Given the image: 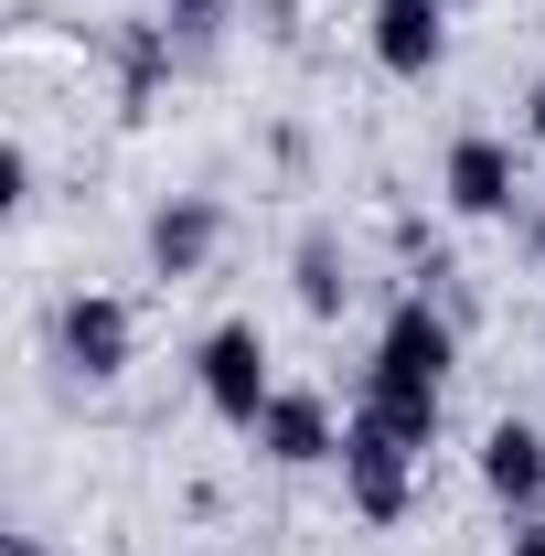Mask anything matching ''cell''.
<instances>
[{
    "mask_svg": "<svg viewBox=\"0 0 545 556\" xmlns=\"http://www.w3.org/2000/svg\"><path fill=\"white\" fill-rule=\"evenodd\" d=\"M449 364H460V332H449V311H428V289L385 311V332H375V364H364V407L385 417L396 439H439V407H449Z\"/></svg>",
    "mask_w": 545,
    "mask_h": 556,
    "instance_id": "6da1fadb",
    "label": "cell"
},
{
    "mask_svg": "<svg viewBox=\"0 0 545 556\" xmlns=\"http://www.w3.org/2000/svg\"><path fill=\"white\" fill-rule=\"evenodd\" d=\"M417 439H396L375 407H353L342 417V492H353V514L364 525H407V503H417Z\"/></svg>",
    "mask_w": 545,
    "mask_h": 556,
    "instance_id": "7a4b0ae2",
    "label": "cell"
},
{
    "mask_svg": "<svg viewBox=\"0 0 545 556\" xmlns=\"http://www.w3.org/2000/svg\"><path fill=\"white\" fill-rule=\"evenodd\" d=\"M193 386H204V407L225 417V428H246L257 439V417H268V332L257 321H214L204 343H193Z\"/></svg>",
    "mask_w": 545,
    "mask_h": 556,
    "instance_id": "3957f363",
    "label": "cell"
},
{
    "mask_svg": "<svg viewBox=\"0 0 545 556\" xmlns=\"http://www.w3.org/2000/svg\"><path fill=\"white\" fill-rule=\"evenodd\" d=\"M54 353H65V375H86V386H118L139 353V321L129 300H107V289H75L65 311H54Z\"/></svg>",
    "mask_w": 545,
    "mask_h": 556,
    "instance_id": "277c9868",
    "label": "cell"
},
{
    "mask_svg": "<svg viewBox=\"0 0 545 556\" xmlns=\"http://www.w3.org/2000/svg\"><path fill=\"white\" fill-rule=\"evenodd\" d=\"M375 22V65L385 75H439V54H449V0H375L364 11Z\"/></svg>",
    "mask_w": 545,
    "mask_h": 556,
    "instance_id": "5b68a950",
    "label": "cell"
},
{
    "mask_svg": "<svg viewBox=\"0 0 545 556\" xmlns=\"http://www.w3.org/2000/svg\"><path fill=\"white\" fill-rule=\"evenodd\" d=\"M481 492H492L503 514H545V428L492 417V428H481Z\"/></svg>",
    "mask_w": 545,
    "mask_h": 556,
    "instance_id": "8992f818",
    "label": "cell"
},
{
    "mask_svg": "<svg viewBox=\"0 0 545 556\" xmlns=\"http://www.w3.org/2000/svg\"><path fill=\"white\" fill-rule=\"evenodd\" d=\"M257 450H268L278 471H321V460H342V428H332V407L310 386H278L268 417H257Z\"/></svg>",
    "mask_w": 545,
    "mask_h": 556,
    "instance_id": "52a82bcc",
    "label": "cell"
},
{
    "mask_svg": "<svg viewBox=\"0 0 545 556\" xmlns=\"http://www.w3.org/2000/svg\"><path fill=\"white\" fill-rule=\"evenodd\" d=\"M214 247H225V214L204 204V193H172V204L150 214V236H139V257H150V278H204Z\"/></svg>",
    "mask_w": 545,
    "mask_h": 556,
    "instance_id": "ba28073f",
    "label": "cell"
},
{
    "mask_svg": "<svg viewBox=\"0 0 545 556\" xmlns=\"http://www.w3.org/2000/svg\"><path fill=\"white\" fill-rule=\"evenodd\" d=\"M439 193H449V214H471V225H492V214H514V150L503 139H449V161H439Z\"/></svg>",
    "mask_w": 545,
    "mask_h": 556,
    "instance_id": "9c48e42d",
    "label": "cell"
},
{
    "mask_svg": "<svg viewBox=\"0 0 545 556\" xmlns=\"http://www.w3.org/2000/svg\"><path fill=\"white\" fill-rule=\"evenodd\" d=\"M289 268H300V311H310V321H332L342 300H353V268H342V247L321 236V225L300 236V257H289Z\"/></svg>",
    "mask_w": 545,
    "mask_h": 556,
    "instance_id": "30bf717a",
    "label": "cell"
},
{
    "mask_svg": "<svg viewBox=\"0 0 545 556\" xmlns=\"http://www.w3.org/2000/svg\"><path fill=\"white\" fill-rule=\"evenodd\" d=\"M214 11H225V0H172V33H182V43H204V33H214Z\"/></svg>",
    "mask_w": 545,
    "mask_h": 556,
    "instance_id": "8fae6325",
    "label": "cell"
},
{
    "mask_svg": "<svg viewBox=\"0 0 545 556\" xmlns=\"http://www.w3.org/2000/svg\"><path fill=\"white\" fill-rule=\"evenodd\" d=\"M503 556H545V525H535V514H514V535H503Z\"/></svg>",
    "mask_w": 545,
    "mask_h": 556,
    "instance_id": "7c38bea8",
    "label": "cell"
},
{
    "mask_svg": "<svg viewBox=\"0 0 545 556\" xmlns=\"http://www.w3.org/2000/svg\"><path fill=\"white\" fill-rule=\"evenodd\" d=\"M524 129H535V150H545V75L524 86Z\"/></svg>",
    "mask_w": 545,
    "mask_h": 556,
    "instance_id": "4fadbf2b",
    "label": "cell"
},
{
    "mask_svg": "<svg viewBox=\"0 0 545 556\" xmlns=\"http://www.w3.org/2000/svg\"><path fill=\"white\" fill-rule=\"evenodd\" d=\"M11 556H54V546H43V535H11Z\"/></svg>",
    "mask_w": 545,
    "mask_h": 556,
    "instance_id": "5bb4252c",
    "label": "cell"
},
{
    "mask_svg": "<svg viewBox=\"0 0 545 556\" xmlns=\"http://www.w3.org/2000/svg\"><path fill=\"white\" fill-rule=\"evenodd\" d=\"M535 257H545V214H535Z\"/></svg>",
    "mask_w": 545,
    "mask_h": 556,
    "instance_id": "9a60e30c",
    "label": "cell"
}]
</instances>
